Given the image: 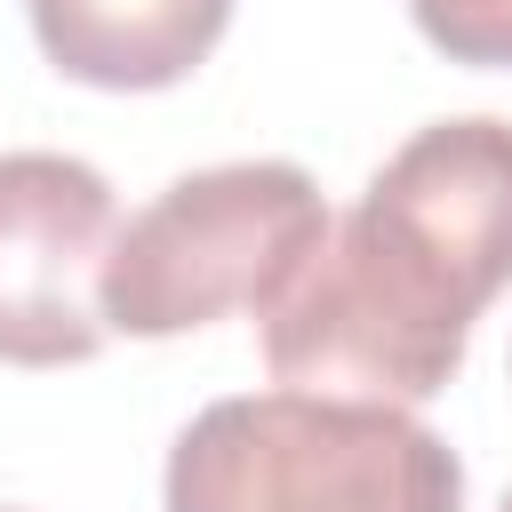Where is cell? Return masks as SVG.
<instances>
[{
    "instance_id": "obj_3",
    "label": "cell",
    "mask_w": 512,
    "mask_h": 512,
    "mask_svg": "<svg viewBox=\"0 0 512 512\" xmlns=\"http://www.w3.org/2000/svg\"><path fill=\"white\" fill-rule=\"evenodd\" d=\"M328 200L296 160H224L176 176L152 208L112 232L104 256V320L120 336H184L224 312H256L304 272L328 240Z\"/></svg>"
},
{
    "instance_id": "obj_6",
    "label": "cell",
    "mask_w": 512,
    "mask_h": 512,
    "mask_svg": "<svg viewBox=\"0 0 512 512\" xmlns=\"http://www.w3.org/2000/svg\"><path fill=\"white\" fill-rule=\"evenodd\" d=\"M408 16L448 64H504L512 72V0H408Z\"/></svg>"
},
{
    "instance_id": "obj_1",
    "label": "cell",
    "mask_w": 512,
    "mask_h": 512,
    "mask_svg": "<svg viewBox=\"0 0 512 512\" xmlns=\"http://www.w3.org/2000/svg\"><path fill=\"white\" fill-rule=\"evenodd\" d=\"M496 288H512V120H432L264 304V360L296 392L408 408L448 392Z\"/></svg>"
},
{
    "instance_id": "obj_5",
    "label": "cell",
    "mask_w": 512,
    "mask_h": 512,
    "mask_svg": "<svg viewBox=\"0 0 512 512\" xmlns=\"http://www.w3.org/2000/svg\"><path fill=\"white\" fill-rule=\"evenodd\" d=\"M48 64L88 88H176L232 24V0H24Z\"/></svg>"
},
{
    "instance_id": "obj_8",
    "label": "cell",
    "mask_w": 512,
    "mask_h": 512,
    "mask_svg": "<svg viewBox=\"0 0 512 512\" xmlns=\"http://www.w3.org/2000/svg\"><path fill=\"white\" fill-rule=\"evenodd\" d=\"M0 512H8V504H0Z\"/></svg>"
},
{
    "instance_id": "obj_2",
    "label": "cell",
    "mask_w": 512,
    "mask_h": 512,
    "mask_svg": "<svg viewBox=\"0 0 512 512\" xmlns=\"http://www.w3.org/2000/svg\"><path fill=\"white\" fill-rule=\"evenodd\" d=\"M168 512H464L456 448L392 400L240 392L168 448Z\"/></svg>"
},
{
    "instance_id": "obj_4",
    "label": "cell",
    "mask_w": 512,
    "mask_h": 512,
    "mask_svg": "<svg viewBox=\"0 0 512 512\" xmlns=\"http://www.w3.org/2000/svg\"><path fill=\"white\" fill-rule=\"evenodd\" d=\"M112 232V184L88 160L0 152V360L64 368L112 336L96 296Z\"/></svg>"
},
{
    "instance_id": "obj_7",
    "label": "cell",
    "mask_w": 512,
    "mask_h": 512,
    "mask_svg": "<svg viewBox=\"0 0 512 512\" xmlns=\"http://www.w3.org/2000/svg\"><path fill=\"white\" fill-rule=\"evenodd\" d=\"M504 512H512V496H504Z\"/></svg>"
}]
</instances>
